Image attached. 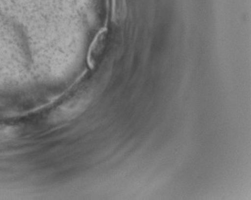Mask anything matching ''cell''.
<instances>
[{
    "instance_id": "obj_1",
    "label": "cell",
    "mask_w": 251,
    "mask_h": 200,
    "mask_svg": "<svg viewBox=\"0 0 251 200\" xmlns=\"http://www.w3.org/2000/svg\"><path fill=\"white\" fill-rule=\"evenodd\" d=\"M86 98H74L63 102L50 115V121L52 123H61L69 121L80 115L88 105Z\"/></svg>"
},
{
    "instance_id": "obj_2",
    "label": "cell",
    "mask_w": 251,
    "mask_h": 200,
    "mask_svg": "<svg viewBox=\"0 0 251 200\" xmlns=\"http://www.w3.org/2000/svg\"><path fill=\"white\" fill-rule=\"evenodd\" d=\"M107 34V29H101L99 32L97 37L95 38L94 41L91 44L89 51H88V65L93 69L94 68L96 58L100 54L101 51L103 50V46L104 45L105 38Z\"/></svg>"
},
{
    "instance_id": "obj_3",
    "label": "cell",
    "mask_w": 251,
    "mask_h": 200,
    "mask_svg": "<svg viewBox=\"0 0 251 200\" xmlns=\"http://www.w3.org/2000/svg\"><path fill=\"white\" fill-rule=\"evenodd\" d=\"M17 129L10 125H0V141L12 138L16 135Z\"/></svg>"
}]
</instances>
